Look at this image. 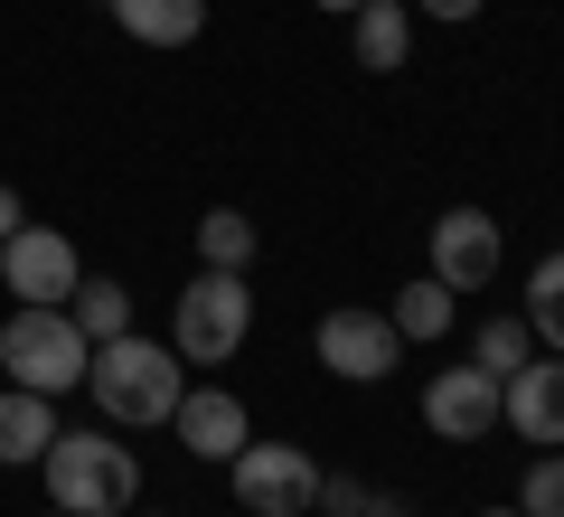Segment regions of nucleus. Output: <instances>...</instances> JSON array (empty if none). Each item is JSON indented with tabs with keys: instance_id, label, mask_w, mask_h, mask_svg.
I'll return each mask as SVG.
<instances>
[{
	"instance_id": "nucleus-20",
	"label": "nucleus",
	"mask_w": 564,
	"mask_h": 517,
	"mask_svg": "<svg viewBox=\"0 0 564 517\" xmlns=\"http://www.w3.org/2000/svg\"><path fill=\"white\" fill-rule=\"evenodd\" d=\"M518 508H527V517H564V452H536V461H527Z\"/></svg>"
},
{
	"instance_id": "nucleus-15",
	"label": "nucleus",
	"mask_w": 564,
	"mask_h": 517,
	"mask_svg": "<svg viewBox=\"0 0 564 517\" xmlns=\"http://www.w3.org/2000/svg\"><path fill=\"white\" fill-rule=\"evenodd\" d=\"M452 301H462V292H443V282L423 273V282H404V292H395V311H386V320H395L404 348H433V338H452Z\"/></svg>"
},
{
	"instance_id": "nucleus-7",
	"label": "nucleus",
	"mask_w": 564,
	"mask_h": 517,
	"mask_svg": "<svg viewBox=\"0 0 564 517\" xmlns=\"http://www.w3.org/2000/svg\"><path fill=\"white\" fill-rule=\"evenodd\" d=\"M499 263H508V236H499L489 207H443L433 217V282L443 292H489Z\"/></svg>"
},
{
	"instance_id": "nucleus-19",
	"label": "nucleus",
	"mask_w": 564,
	"mask_h": 517,
	"mask_svg": "<svg viewBox=\"0 0 564 517\" xmlns=\"http://www.w3.org/2000/svg\"><path fill=\"white\" fill-rule=\"evenodd\" d=\"M198 263L245 273V263H254V217H245V207H207L198 217Z\"/></svg>"
},
{
	"instance_id": "nucleus-26",
	"label": "nucleus",
	"mask_w": 564,
	"mask_h": 517,
	"mask_svg": "<svg viewBox=\"0 0 564 517\" xmlns=\"http://www.w3.org/2000/svg\"><path fill=\"white\" fill-rule=\"evenodd\" d=\"M321 10H358V0H321Z\"/></svg>"
},
{
	"instance_id": "nucleus-12",
	"label": "nucleus",
	"mask_w": 564,
	"mask_h": 517,
	"mask_svg": "<svg viewBox=\"0 0 564 517\" xmlns=\"http://www.w3.org/2000/svg\"><path fill=\"white\" fill-rule=\"evenodd\" d=\"M348 47H358L367 76H395V66L414 57V10H404V0H358V10H348Z\"/></svg>"
},
{
	"instance_id": "nucleus-10",
	"label": "nucleus",
	"mask_w": 564,
	"mask_h": 517,
	"mask_svg": "<svg viewBox=\"0 0 564 517\" xmlns=\"http://www.w3.org/2000/svg\"><path fill=\"white\" fill-rule=\"evenodd\" d=\"M0 282H10V301H57V311H66V292L85 282L76 236H57V226H20V236L0 245Z\"/></svg>"
},
{
	"instance_id": "nucleus-6",
	"label": "nucleus",
	"mask_w": 564,
	"mask_h": 517,
	"mask_svg": "<svg viewBox=\"0 0 564 517\" xmlns=\"http://www.w3.org/2000/svg\"><path fill=\"white\" fill-rule=\"evenodd\" d=\"M321 367L329 377H348V386H377V377H395V358H404V338H395V320L386 311H367V301H339V311L321 320Z\"/></svg>"
},
{
	"instance_id": "nucleus-18",
	"label": "nucleus",
	"mask_w": 564,
	"mask_h": 517,
	"mask_svg": "<svg viewBox=\"0 0 564 517\" xmlns=\"http://www.w3.org/2000/svg\"><path fill=\"white\" fill-rule=\"evenodd\" d=\"M527 358H536V330H527V311L480 320V338H470V367H489V377H518Z\"/></svg>"
},
{
	"instance_id": "nucleus-23",
	"label": "nucleus",
	"mask_w": 564,
	"mask_h": 517,
	"mask_svg": "<svg viewBox=\"0 0 564 517\" xmlns=\"http://www.w3.org/2000/svg\"><path fill=\"white\" fill-rule=\"evenodd\" d=\"M423 10H433V20H480L489 0H423Z\"/></svg>"
},
{
	"instance_id": "nucleus-11",
	"label": "nucleus",
	"mask_w": 564,
	"mask_h": 517,
	"mask_svg": "<svg viewBox=\"0 0 564 517\" xmlns=\"http://www.w3.org/2000/svg\"><path fill=\"white\" fill-rule=\"evenodd\" d=\"M170 433H180V452H198V461H236L245 442V396H226V386H188L180 396V414H170Z\"/></svg>"
},
{
	"instance_id": "nucleus-25",
	"label": "nucleus",
	"mask_w": 564,
	"mask_h": 517,
	"mask_svg": "<svg viewBox=\"0 0 564 517\" xmlns=\"http://www.w3.org/2000/svg\"><path fill=\"white\" fill-rule=\"evenodd\" d=\"M480 517H527V508H480Z\"/></svg>"
},
{
	"instance_id": "nucleus-4",
	"label": "nucleus",
	"mask_w": 564,
	"mask_h": 517,
	"mask_svg": "<svg viewBox=\"0 0 564 517\" xmlns=\"http://www.w3.org/2000/svg\"><path fill=\"white\" fill-rule=\"evenodd\" d=\"M245 330H254V292H245V273L198 263V282L170 301V348H180L188 367H226L245 348Z\"/></svg>"
},
{
	"instance_id": "nucleus-14",
	"label": "nucleus",
	"mask_w": 564,
	"mask_h": 517,
	"mask_svg": "<svg viewBox=\"0 0 564 517\" xmlns=\"http://www.w3.org/2000/svg\"><path fill=\"white\" fill-rule=\"evenodd\" d=\"M57 442V396H29V386H0V461L20 471Z\"/></svg>"
},
{
	"instance_id": "nucleus-5",
	"label": "nucleus",
	"mask_w": 564,
	"mask_h": 517,
	"mask_svg": "<svg viewBox=\"0 0 564 517\" xmlns=\"http://www.w3.org/2000/svg\"><path fill=\"white\" fill-rule=\"evenodd\" d=\"M226 471H236V508L245 517H311L321 508V461H311L302 442H245Z\"/></svg>"
},
{
	"instance_id": "nucleus-21",
	"label": "nucleus",
	"mask_w": 564,
	"mask_h": 517,
	"mask_svg": "<svg viewBox=\"0 0 564 517\" xmlns=\"http://www.w3.org/2000/svg\"><path fill=\"white\" fill-rule=\"evenodd\" d=\"M358 508H367L358 480H348V471H321V517H358Z\"/></svg>"
},
{
	"instance_id": "nucleus-24",
	"label": "nucleus",
	"mask_w": 564,
	"mask_h": 517,
	"mask_svg": "<svg viewBox=\"0 0 564 517\" xmlns=\"http://www.w3.org/2000/svg\"><path fill=\"white\" fill-rule=\"evenodd\" d=\"M358 517H414V508H404V498H386V489H367V508Z\"/></svg>"
},
{
	"instance_id": "nucleus-27",
	"label": "nucleus",
	"mask_w": 564,
	"mask_h": 517,
	"mask_svg": "<svg viewBox=\"0 0 564 517\" xmlns=\"http://www.w3.org/2000/svg\"><path fill=\"white\" fill-rule=\"evenodd\" d=\"M47 517H76V508H47Z\"/></svg>"
},
{
	"instance_id": "nucleus-17",
	"label": "nucleus",
	"mask_w": 564,
	"mask_h": 517,
	"mask_svg": "<svg viewBox=\"0 0 564 517\" xmlns=\"http://www.w3.org/2000/svg\"><path fill=\"white\" fill-rule=\"evenodd\" d=\"M527 330H536V348L564 358V245L536 255V273H527Z\"/></svg>"
},
{
	"instance_id": "nucleus-13",
	"label": "nucleus",
	"mask_w": 564,
	"mask_h": 517,
	"mask_svg": "<svg viewBox=\"0 0 564 517\" xmlns=\"http://www.w3.org/2000/svg\"><path fill=\"white\" fill-rule=\"evenodd\" d=\"M122 20V39H141V47H188L207 29V0H104Z\"/></svg>"
},
{
	"instance_id": "nucleus-1",
	"label": "nucleus",
	"mask_w": 564,
	"mask_h": 517,
	"mask_svg": "<svg viewBox=\"0 0 564 517\" xmlns=\"http://www.w3.org/2000/svg\"><path fill=\"white\" fill-rule=\"evenodd\" d=\"M85 386H95V414L104 423H122V433H141V423H170L180 414V348L170 338H141V330H122V338H104L95 358H85Z\"/></svg>"
},
{
	"instance_id": "nucleus-9",
	"label": "nucleus",
	"mask_w": 564,
	"mask_h": 517,
	"mask_svg": "<svg viewBox=\"0 0 564 517\" xmlns=\"http://www.w3.org/2000/svg\"><path fill=\"white\" fill-rule=\"evenodd\" d=\"M423 433H443V442H480V433H499V377L489 367H443V377H423Z\"/></svg>"
},
{
	"instance_id": "nucleus-22",
	"label": "nucleus",
	"mask_w": 564,
	"mask_h": 517,
	"mask_svg": "<svg viewBox=\"0 0 564 517\" xmlns=\"http://www.w3.org/2000/svg\"><path fill=\"white\" fill-rule=\"evenodd\" d=\"M20 226H29V207H20V189H10V180H0V245H10V236H20Z\"/></svg>"
},
{
	"instance_id": "nucleus-2",
	"label": "nucleus",
	"mask_w": 564,
	"mask_h": 517,
	"mask_svg": "<svg viewBox=\"0 0 564 517\" xmlns=\"http://www.w3.org/2000/svg\"><path fill=\"white\" fill-rule=\"evenodd\" d=\"M39 480H47V498L76 508V517H132V498H141V461L122 452L113 433H66V423L39 452Z\"/></svg>"
},
{
	"instance_id": "nucleus-8",
	"label": "nucleus",
	"mask_w": 564,
	"mask_h": 517,
	"mask_svg": "<svg viewBox=\"0 0 564 517\" xmlns=\"http://www.w3.org/2000/svg\"><path fill=\"white\" fill-rule=\"evenodd\" d=\"M499 423L527 452H564V358L555 348H536L518 377H499Z\"/></svg>"
},
{
	"instance_id": "nucleus-3",
	"label": "nucleus",
	"mask_w": 564,
	"mask_h": 517,
	"mask_svg": "<svg viewBox=\"0 0 564 517\" xmlns=\"http://www.w3.org/2000/svg\"><path fill=\"white\" fill-rule=\"evenodd\" d=\"M85 330L57 311V301H20L10 311V330H0V377L29 386V396H66V386H85Z\"/></svg>"
},
{
	"instance_id": "nucleus-16",
	"label": "nucleus",
	"mask_w": 564,
	"mask_h": 517,
	"mask_svg": "<svg viewBox=\"0 0 564 517\" xmlns=\"http://www.w3.org/2000/svg\"><path fill=\"white\" fill-rule=\"evenodd\" d=\"M66 320L85 330V348H104V338L132 330V292H122L113 273H95V282H76V292H66Z\"/></svg>"
}]
</instances>
